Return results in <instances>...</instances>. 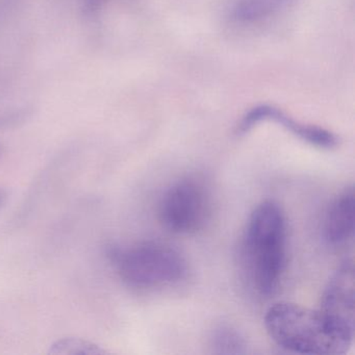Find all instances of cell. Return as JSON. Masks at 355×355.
Instances as JSON below:
<instances>
[{
    "label": "cell",
    "mask_w": 355,
    "mask_h": 355,
    "mask_svg": "<svg viewBox=\"0 0 355 355\" xmlns=\"http://www.w3.org/2000/svg\"><path fill=\"white\" fill-rule=\"evenodd\" d=\"M288 230L275 201L259 203L249 217L241 243L247 277L259 294L270 296L279 286L286 263Z\"/></svg>",
    "instance_id": "obj_1"
},
{
    "label": "cell",
    "mask_w": 355,
    "mask_h": 355,
    "mask_svg": "<svg viewBox=\"0 0 355 355\" xmlns=\"http://www.w3.org/2000/svg\"><path fill=\"white\" fill-rule=\"evenodd\" d=\"M265 327L278 347L298 354H345L354 338V334L334 323L319 309L291 302L272 305L266 313Z\"/></svg>",
    "instance_id": "obj_2"
},
{
    "label": "cell",
    "mask_w": 355,
    "mask_h": 355,
    "mask_svg": "<svg viewBox=\"0 0 355 355\" xmlns=\"http://www.w3.org/2000/svg\"><path fill=\"white\" fill-rule=\"evenodd\" d=\"M105 254L122 282L137 290L174 286L188 275V261L167 243L145 241L130 248L110 245Z\"/></svg>",
    "instance_id": "obj_3"
},
{
    "label": "cell",
    "mask_w": 355,
    "mask_h": 355,
    "mask_svg": "<svg viewBox=\"0 0 355 355\" xmlns=\"http://www.w3.org/2000/svg\"><path fill=\"white\" fill-rule=\"evenodd\" d=\"M211 211L209 191L201 180L184 178L170 186L159 203V219L175 234H196L202 230Z\"/></svg>",
    "instance_id": "obj_4"
},
{
    "label": "cell",
    "mask_w": 355,
    "mask_h": 355,
    "mask_svg": "<svg viewBox=\"0 0 355 355\" xmlns=\"http://www.w3.org/2000/svg\"><path fill=\"white\" fill-rule=\"evenodd\" d=\"M279 124L303 142L321 149H332L338 145V137L325 128L313 124L302 123L271 105H259L249 110L238 126L239 134H246L261 122Z\"/></svg>",
    "instance_id": "obj_5"
},
{
    "label": "cell",
    "mask_w": 355,
    "mask_h": 355,
    "mask_svg": "<svg viewBox=\"0 0 355 355\" xmlns=\"http://www.w3.org/2000/svg\"><path fill=\"white\" fill-rule=\"evenodd\" d=\"M320 311L340 327L354 334V266L345 261L322 294Z\"/></svg>",
    "instance_id": "obj_6"
},
{
    "label": "cell",
    "mask_w": 355,
    "mask_h": 355,
    "mask_svg": "<svg viewBox=\"0 0 355 355\" xmlns=\"http://www.w3.org/2000/svg\"><path fill=\"white\" fill-rule=\"evenodd\" d=\"M324 236L332 246H344L354 238L355 197L353 187L340 192L328 207Z\"/></svg>",
    "instance_id": "obj_7"
},
{
    "label": "cell",
    "mask_w": 355,
    "mask_h": 355,
    "mask_svg": "<svg viewBox=\"0 0 355 355\" xmlns=\"http://www.w3.org/2000/svg\"><path fill=\"white\" fill-rule=\"evenodd\" d=\"M288 0H236L230 17L240 24H251L269 17L282 9Z\"/></svg>",
    "instance_id": "obj_8"
},
{
    "label": "cell",
    "mask_w": 355,
    "mask_h": 355,
    "mask_svg": "<svg viewBox=\"0 0 355 355\" xmlns=\"http://www.w3.org/2000/svg\"><path fill=\"white\" fill-rule=\"evenodd\" d=\"M211 349L216 354H244L247 344L242 334L227 324L215 327L211 336Z\"/></svg>",
    "instance_id": "obj_9"
},
{
    "label": "cell",
    "mask_w": 355,
    "mask_h": 355,
    "mask_svg": "<svg viewBox=\"0 0 355 355\" xmlns=\"http://www.w3.org/2000/svg\"><path fill=\"white\" fill-rule=\"evenodd\" d=\"M49 353L53 355H103L107 352L90 340L80 338H64L55 340L49 347Z\"/></svg>",
    "instance_id": "obj_10"
},
{
    "label": "cell",
    "mask_w": 355,
    "mask_h": 355,
    "mask_svg": "<svg viewBox=\"0 0 355 355\" xmlns=\"http://www.w3.org/2000/svg\"><path fill=\"white\" fill-rule=\"evenodd\" d=\"M33 111L28 107H17L0 112V132L18 128L32 117Z\"/></svg>",
    "instance_id": "obj_11"
},
{
    "label": "cell",
    "mask_w": 355,
    "mask_h": 355,
    "mask_svg": "<svg viewBox=\"0 0 355 355\" xmlns=\"http://www.w3.org/2000/svg\"><path fill=\"white\" fill-rule=\"evenodd\" d=\"M80 1L85 15L92 17L101 12L105 0H80Z\"/></svg>",
    "instance_id": "obj_12"
},
{
    "label": "cell",
    "mask_w": 355,
    "mask_h": 355,
    "mask_svg": "<svg viewBox=\"0 0 355 355\" xmlns=\"http://www.w3.org/2000/svg\"><path fill=\"white\" fill-rule=\"evenodd\" d=\"M8 193L3 189H0V209L7 202Z\"/></svg>",
    "instance_id": "obj_13"
}]
</instances>
